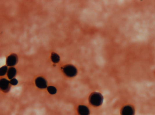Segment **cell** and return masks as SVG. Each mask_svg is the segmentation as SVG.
Instances as JSON below:
<instances>
[{
    "label": "cell",
    "mask_w": 155,
    "mask_h": 115,
    "mask_svg": "<svg viewBox=\"0 0 155 115\" xmlns=\"http://www.w3.org/2000/svg\"><path fill=\"white\" fill-rule=\"evenodd\" d=\"M8 67L6 66H4L1 67L0 69V75L2 76L5 75L7 71H8Z\"/></svg>",
    "instance_id": "8fae6325"
},
{
    "label": "cell",
    "mask_w": 155,
    "mask_h": 115,
    "mask_svg": "<svg viewBox=\"0 0 155 115\" xmlns=\"http://www.w3.org/2000/svg\"><path fill=\"white\" fill-rule=\"evenodd\" d=\"M18 61V57L17 55L12 54L9 55L6 60L7 65L9 66H12L16 65Z\"/></svg>",
    "instance_id": "277c9868"
},
{
    "label": "cell",
    "mask_w": 155,
    "mask_h": 115,
    "mask_svg": "<svg viewBox=\"0 0 155 115\" xmlns=\"http://www.w3.org/2000/svg\"><path fill=\"white\" fill-rule=\"evenodd\" d=\"M10 82L6 79H2L1 81V88L5 92H8L10 88Z\"/></svg>",
    "instance_id": "5b68a950"
},
{
    "label": "cell",
    "mask_w": 155,
    "mask_h": 115,
    "mask_svg": "<svg viewBox=\"0 0 155 115\" xmlns=\"http://www.w3.org/2000/svg\"><path fill=\"white\" fill-rule=\"evenodd\" d=\"M135 110L133 106L131 105H126L122 107L121 111L122 115H134Z\"/></svg>",
    "instance_id": "3957f363"
},
{
    "label": "cell",
    "mask_w": 155,
    "mask_h": 115,
    "mask_svg": "<svg viewBox=\"0 0 155 115\" xmlns=\"http://www.w3.org/2000/svg\"><path fill=\"white\" fill-rule=\"evenodd\" d=\"M63 73L68 77H73L75 76L77 73L76 68L71 64H68L62 68Z\"/></svg>",
    "instance_id": "7a4b0ae2"
},
{
    "label": "cell",
    "mask_w": 155,
    "mask_h": 115,
    "mask_svg": "<svg viewBox=\"0 0 155 115\" xmlns=\"http://www.w3.org/2000/svg\"><path fill=\"white\" fill-rule=\"evenodd\" d=\"M11 84L13 85H16L18 84V81L16 79H12L10 81Z\"/></svg>",
    "instance_id": "7c38bea8"
},
{
    "label": "cell",
    "mask_w": 155,
    "mask_h": 115,
    "mask_svg": "<svg viewBox=\"0 0 155 115\" xmlns=\"http://www.w3.org/2000/svg\"><path fill=\"white\" fill-rule=\"evenodd\" d=\"M51 59L52 62L55 63L59 62L60 60V57L59 55L55 53H52Z\"/></svg>",
    "instance_id": "9c48e42d"
},
{
    "label": "cell",
    "mask_w": 155,
    "mask_h": 115,
    "mask_svg": "<svg viewBox=\"0 0 155 115\" xmlns=\"http://www.w3.org/2000/svg\"><path fill=\"white\" fill-rule=\"evenodd\" d=\"M8 76L10 79H11L15 77L17 73L16 69L13 67L9 68L8 72Z\"/></svg>",
    "instance_id": "ba28073f"
},
{
    "label": "cell",
    "mask_w": 155,
    "mask_h": 115,
    "mask_svg": "<svg viewBox=\"0 0 155 115\" xmlns=\"http://www.w3.org/2000/svg\"><path fill=\"white\" fill-rule=\"evenodd\" d=\"M103 97L101 93L96 92L91 93L89 98L90 103L95 107L101 105L103 103Z\"/></svg>",
    "instance_id": "6da1fadb"
},
{
    "label": "cell",
    "mask_w": 155,
    "mask_h": 115,
    "mask_svg": "<svg viewBox=\"0 0 155 115\" xmlns=\"http://www.w3.org/2000/svg\"><path fill=\"white\" fill-rule=\"evenodd\" d=\"M35 83L37 87L40 89H45L47 87L46 81L44 78L41 77H38L36 79Z\"/></svg>",
    "instance_id": "8992f818"
},
{
    "label": "cell",
    "mask_w": 155,
    "mask_h": 115,
    "mask_svg": "<svg viewBox=\"0 0 155 115\" xmlns=\"http://www.w3.org/2000/svg\"><path fill=\"white\" fill-rule=\"evenodd\" d=\"M78 112L80 115H89L90 114L88 108L84 105H80L78 106Z\"/></svg>",
    "instance_id": "52a82bcc"
},
{
    "label": "cell",
    "mask_w": 155,
    "mask_h": 115,
    "mask_svg": "<svg viewBox=\"0 0 155 115\" xmlns=\"http://www.w3.org/2000/svg\"><path fill=\"white\" fill-rule=\"evenodd\" d=\"M48 92L51 94H55L57 91L56 88L53 86H49L47 88Z\"/></svg>",
    "instance_id": "30bf717a"
}]
</instances>
